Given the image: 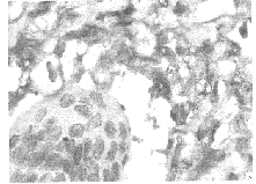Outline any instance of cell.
Masks as SVG:
<instances>
[{"instance_id":"9","label":"cell","mask_w":256,"mask_h":184,"mask_svg":"<svg viewBox=\"0 0 256 184\" xmlns=\"http://www.w3.org/2000/svg\"><path fill=\"white\" fill-rule=\"evenodd\" d=\"M104 132H106L108 138H114L116 136V132H117L115 124L113 122H108L106 124V126H104Z\"/></svg>"},{"instance_id":"6","label":"cell","mask_w":256,"mask_h":184,"mask_svg":"<svg viewBox=\"0 0 256 184\" xmlns=\"http://www.w3.org/2000/svg\"><path fill=\"white\" fill-rule=\"evenodd\" d=\"M82 155H84V146H82V144H80L75 147L74 152L72 154V161L74 162V164H80Z\"/></svg>"},{"instance_id":"26","label":"cell","mask_w":256,"mask_h":184,"mask_svg":"<svg viewBox=\"0 0 256 184\" xmlns=\"http://www.w3.org/2000/svg\"><path fill=\"white\" fill-rule=\"evenodd\" d=\"M206 133H207V130H204V129H201V130H198V131H197V133H196V136H197V139H198L199 141L203 140V139L205 138Z\"/></svg>"},{"instance_id":"11","label":"cell","mask_w":256,"mask_h":184,"mask_svg":"<svg viewBox=\"0 0 256 184\" xmlns=\"http://www.w3.org/2000/svg\"><path fill=\"white\" fill-rule=\"evenodd\" d=\"M84 155H82V159L85 160L88 158V154L90 153L92 148H93V144H92V140L90 139H86L85 142H84Z\"/></svg>"},{"instance_id":"2","label":"cell","mask_w":256,"mask_h":184,"mask_svg":"<svg viewBox=\"0 0 256 184\" xmlns=\"http://www.w3.org/2000/svg\"><path fill=\"white\" fill-rule=\"evenodd\" d=\"M84 161H85V168L87 172L88 181H92V182L97 181L99 180V166L90 158H87Z\"/></svg>"},{"instance_id":"8","label":"cell","mask_w":256,"mask_h":184,"mask_svg":"<svg viewBox=\"0 0 256 184\" xmlns=\"http://www.w3.org/2000/svg\"><path fill=\"white\" fill-rule=\"evenodd\" d=\"M73 102H74V96H73L72 94H65L64 96L60 98V101H59V106H60L62 108H67V107H70Z\"/></svg>"},{"instance_id":"19","label":"cell","mask_w":256,"mask_h":184,"mask_svg":"<svg viewBox=\"0 0 256 184\" xmlns=\"http://www.w3.org/2000/svg\"><path fill=\"white\" fill-rule=\"evenodd\" d=\"M133 13H135V7H133L132 5L127 6V7L123 10V12H122V14H123V16H124V18H128V16H130V15H132Z\"/></svg>"},{"instance_id":"38","label":"cell","mask_w":256,"mask_h":184,"mask_svg":"<svg viewBox=\"0 0 256 184\" xmlns=\"http://www.w3.org/2000/svg\"><path fill=\"white\" fill-rule=\"evenodd\" d=\"M162 6H168V2H161Z\"/></svg>"},{"instance_id":"33","label":"cell","mask_w":256,"mask_h":184,"mask_svg":"<svg viewBox=\"0 0 256 184\" xmlns=\"http://www.w3.org/2000/svg\"><path fill=\"white\" fill-rule=\"evenodd\" d=\"M176 54H180V56H181V54H185V49H184L183 46H177V48H176Z\"/></svg>"},{"instance_id":"1","label":"cell","mask_w":256,"mask_h":184,"mask_svg":"<svg viewBox=\"0 0 256 184\" xmlns=\"http://www.w3.org/2000/svg\"><path fill=\"white\" fill-rule=\"evenodd\" d=\"M63 164V159L58 153H52V154H48L45 161H44V168L49 169V170H54L58 168H62Z\"/></svg>"},{"instance_id":"7","label":"cell","mask_w":256,"mask_h":184,"mask_svg":"<svg viewBox=\"0 0 256 184\" xmlns=\"http://www.w3.org/2000/svg\"><path fill=\"white\" fill-rule=\"evenodd\" d=\"M62 134V129L60 128H51L48 129V134H46V139L50 141H57L59 139Z\"/></svg>"},{"instance_id":"3","label":"cell","mask_w":256,"mask_h":184,"mask_svg":"<svg viewBox=\"0 0 256 184\" xmlns=\"http://www.w3.org/2000/svg\"><path fill=\"white\" fill-rule=\"evenodd\" d=\"M48 154L45 153L44 151L37 152V153H32L30 154V158H29V161H28V164L30 167H37L40 164L44 163L45 159H46Z\"/></svg>"},{"instance_id":"32","label":"cell","mask_w":256,"mask_h":184,"mask_svg":"<svg viewBox=\"0 0 256 184\" xmlns=\"http://www.w3.org/2000/svg\"><path fill=\"white\" fill-rule=\"evenodd\" d=\"M45 114H46V110H41V112L38 114V116H37V118H36V120L37 122H41V119L45 116Z\"/></svg>"},{"instance_id":"5","label":"cell","mask_w":256,"mask_h":184,"mask_svg":"<svg viewBox=\"0 0 256 184\" xmlns=\"http://www.w3.org/2000/svg\"><path fill=\"white\" fill-rule=\"evenodd\" d=\"M84 132H85V126H84V125H81V124H74V125H72V126L70 128L68 134H70L71 138L75 139V138L82 137Z\"/></svg>"},{"instance_id":"25","label":"cell","mask_w":256,"mask_h":184,"mask_svg":"<svg viewBox=\"0 0 256 184\" xmlns=\"http://www.w3.org/2000/svg\"><path fill=\"white\" fill-rule=\"evenodd\" d=\"M20 140V137L19 136H13L11 138V142H10V147H11V150H14V147L16 146V144L19 142Z\"/></svg>"},{"instance_id":"18","label":"cell","mask_w":256,"mask_h":184,"mask_svg":"<svg viewBox=\"0 0 256 184\" xmlns=\"http://www.w3.org/2000/svg\"><path fill=\"white\" fill-rule=\"evenodd\" d=\"M36 181H37V175L34 173H29L23 176V182L32 183V182H36Z\"/></svg>"},{"instance_id":"24","label":"cell","mask_w":256,"mask_h":184,"mask_svg":"<svg viewBox=\"0 0 256 184\" xmlns=\"http://www.w3.org/2000/svg\"><path fill=\"white\" fill-rule=\"evenodd\" d=\"M56 150L58 152H64L66 151V138H64L63 140L60 141L57 146H56Z\"/></svg>"},{"instance_id":"16","label":"cell","mask_w":256,"mask_h":184,"mask_svg":"<svg viewBox=\"0 0 256 184\" xmlns=\"http://www.w3.org/2000/svg\"><path fill=\"white\" fill-rule=\"evenodd\" d=\"M103 180L106 182H111V181H115V177H114V174L111 172V169H103Z\"/></svg>"},{"instance_id":"14","label":"cell","mask_w":256,"mask_h":184,"mask_svg":"<svg viewBox=\"0 0 256 184\" xmlns=\"http://www.w3.org/2000/svg\"><path fill=\"white\" fill-rule=\"evenodd\" d=\"M102 123V117L101 115H95L93 118L89 120V128L90 129H95V128H99Z\"/></svg>"},{"instance_id":"20","label":"cell","mask_w":256,"mask_h":184,"mask_svg":"<svg viewBox=\"0 0 256 184\" xmlns=\"http://www.w3.org/2000/svg\"><path fill=\"white\" fill-rule=\"evenodd\" d=\"M64 50H65V43L64 42H60V43L57 45V48L54 49V54H57V57H62Z\"/></svg>"},{"instance_id":"10","label":"cell","mask_w":256,"mask_h":184,"mask_svg":"<svg viewBox=\"0 0 256 184\" xmlns=\"http://www.w3.org/2000/svg\"><path fill=\"white\" fill-rule=\"evenodd\" d=\"M74 110L79 114V115H81V116H84V117H89V115H90V111H89L88 107H87V106H84V104L75 106Z\"/></svg>"},{"instance_id":"35","label":"cell","mask_w":256,"mask_h":184,"mask_svg":"<svg viewBox=\"0 0 256 184\" xmlns=\"http://www.w3.org/2000/svg\"><path fill=\"white\" fill-rule=\"evenodd\" d=\"M239 177H238V175H235V174H230L228 176H227V180H238Z\"/></svg>"},{"instance_id":"12","label":"cell","mask_w":256,"mask_h":184,"mask_svg":"<svg viewBox=\"0 0 256 184\" xmlns=\"http://www.w3.org/2000/svg\"><path fill=\"white\" fill-rule=\"evenodd\" d=\"M117 151H118L117 142H113V144H111V148H110V151L108 152V154H107V160H108V161H113V160L115 159Z\"/></svg>"},{"instance_id":"22","label":"cell","mask_w":256,"mask_h":184,"mask_svg":"<svg viewBox=\"0 0 256 184\" xmlns=\"http://www.w3.org/2000/svg\"><path fill=\"white\" fill-rule=\"evenodd\" d=\"M247 147H248V139H246V138L238 139V148L243 150V148H247Z\"/></svg>"},{"instance_id":"28","label":"cell","mask_w":256,"mask_h":184,"mask_svg":"<svg viewBox=\"0 0 256 184\" xmlns=\"http://www.w3.org/2000/svg\"><path fill=\"white\" fill-rule=\"evenodd\" d=\"M240 35H241L243 38H246V37L248 36V29H247V23H246V22L241 26V28H240Z\"/></svg>"},{"instance_id":"4","label":"cell","mask_w":256,"mask_h":184,"mask_svg":"<svg viewBox=\"0 0 256 184\" xmlns=\"http://www.w3.org/2000/svg\"><path fill=\"white\" fill-rule=\"evenodd\" d=\"M103 151H104V141H103L102 138H99L95 144L93 145V158L95 160L101 159Z\"/></svg>"},{"instance_id":"23","label":"cell","mask_w":256,"mask_h":184,"mask_svg":"<svg viewBox=\"0 0 256 184\" xmlns=\"http://www.w3.org/2000/svg\"><path fill=\"white\" fill-rule=\"evenodd\" d=\"M111 172L114 174V177H115V181L118 180V177H119V164L118 163H114L113 164V167H111Z\"/></svg>"},{"instance_id":"13","label":"cell","mask_w":256,"mask_h":184,"mask_svg":"<svg viewBox=\"0 0 256 184\" xmlns=\"http://www.w3.org/2000/svg\"><path fill=\"white\" fill-rule=\"evenodd\" d=\"M74 162L73 161H70V160H63V164H62V168L66 174H71L73 168H74Z\"/></svg>"},{"instance_id":"37","label":"cell","mask_w":256,"mask_h":184,"mask_svg":"<svg viewBox=\"0 0 256 184\" xmlns=\"http://www.w3.org/2000/svg\"><path fill=\"white\" fill-rule=\"evenodd\" d=\"M171 147H173V140H169V142H168V148H167V150H168V151H171Z\"/></svg>"},{"instance_id":"31","label":"cell","mask_w":256,"mask_h":184,"mask_svg":"<svg viewBox=\"0 0 256 184\" xmlns=\"http://www.w3.org/2000/svg\"><path fill=\"white\" fill-rule=\"evenodd\" d=\"M241 88L247 92V93H249L250 90H252V85L249 84V82H243V84H241Z\"/></svg>"},{"instance_id":"30","label":"cell","mask_w":256,"mask_h":184,"mask_svg":"<svg viewBox=\"0 0 256 184\" xmlns=\"http://www.w3.org/2000/svg\"><path fill=\"white\" fill-rule=\"evenodd\" d=\"M179 167H181L183 169H189L190 167H192V162L191 161H182V163Z\"/></svg>"},{"instance_id":"29","label":"cell","mask_w":256,"mask_h":184,"mask_svg":"<svg viewBox=\"0 0 256 184\" xmlns=\"http://www.w3.org/2000/svg\"><path fill=\"white\" fill-rule=\"evenodd\" d=\"M128 147H129L128 142L123 141V142H121V144H119V146H118V151H119V153H124V152L127 151V148H128Z\"/></svg>"},{"instance_id":"15","label":"cell","mask_w":256,"mask_h":184,"mask_svg":"<svg viewBox=\"0 0 256 184\" xmlns=\"http://www.w3.org/2000/svg\"><path fill=\"white\" fill-rule=\"evenodd\" d=\"M75 147H77V146H75L74 139H68V138H66V152H67L68 154H73Z\"/></svg>"},{"instance_id":"27","label":"cell","mask_w":256,"mask_h":184,"mask_svg":"<svg viewBox=\"0 0 256 184\" xmlns=\"http://www.w3.org/2000/svg\"><path fill=\"white\" fill-rule=\"evenodd\" d=\"M90 97H92V100L95 102V103H101L102 102V97H101V95L99 94V93H92L90 94Z\"/></svg>"},{"instance_id":"34","label":"cell","mask_w":256,"mask_h":184,"mask_svg":"<svg viewBox=\"0 0 256 184\" xmlns=\"http://www.w3.org/2000/svg\"><path fill=\"white\" fill-rule=\"evenodd\" d=\"M58 181H65L64 174H59V175H57V177L54 178V182H58Z\"/></svg>"},{"instance_id":"17","label":"cell","mask_w":256,"mask_h":184,"mask_svg":"<svg viewBox=\"0 0 256 184\" xmlns=\"http://www.w3.org/2000/svg\"><path fill=\"white\" fill-rule=\"evenodd\" d=\"M185 11H187V7L182 2H177L176 6L174 7V14H176V15H182L185 13Z\"/></svg>"},{"instance_id":"21","label":"cell","mask_w":256,"mask_h":184,"mask_svg":"<svg viewBox=\"0 0 256 184\" xmlns=\"http://www.w3.org/2000/svg\"><path fill=\"white\" fill-rule=\"evenodd\" d=\"M127 134H128V129H127V126H125L123 123H121V124H119V137L124 140V139L127 138Z\"/></svg>"},{"instance_id":"36","label":"cell","mask_w":256,"mask_h":184,"mask_svg":"<svg viewBox=\"0 0 256 184\" xmlns=\"http://www.w3.org/2000/svg\"><path fill=\"white\" fill-rule=\"evenodd\" d=\"M96 20H97V21L104 20V14H97V15H96Z\"/></svg>"}]
</instances>
